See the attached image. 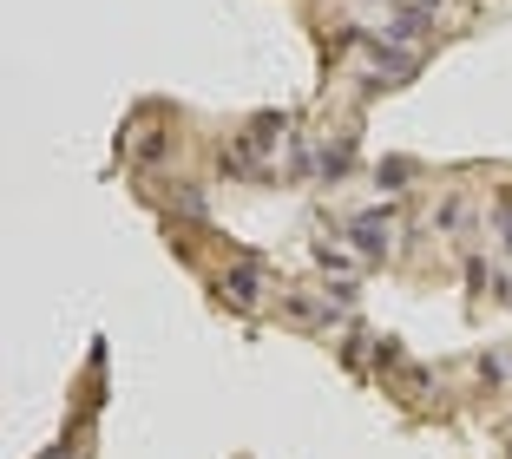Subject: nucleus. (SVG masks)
Segmentation results:
<instances>
[{
  "mask_svg": "<svg viewBox=\"0 0 512 459\" xmlns=\"http://www.w3.org/2000/svg\"><path fill=\"white\" fill-rule=\"evenodd\" d=\"M348 243H355V256H388L394 250V210H362V217L348 223Z\"/></svg>",
  "mask_w": 512,
  "mask_h": 459,
  "instance_id": "1",
  "label": "nucleus"
},
{
  "mask_svg": "<svg viewBox=\"0 0 512 459\" xmlns=\"http://www.w3.org/2000/svg\"><path fill=\"white\" fill-rule=\"evenodd\" d=\"M256 282L263 276H256L250 263H237V269H224V296L237 302V309H256Z\"/></svg>",
  "mask_w": 512,
  "mask_h": 459,
  "instance_id": "2",
  "label": "nucleus"
},
{
  "mask_svg": "<svg viewBox=\"0 0 512 459\" xmlns=\"http://www.w3.org/2000/svg\"><path fill=\"white\" fill-rule=\"evenodd\" d=\"M375 184H381V191H401V184H407V164H401V158H388V164H381V178H375Z\"/></svg>",
  "mask_w": 512,
  "mask_h": 459,
  "instance_id": "3",
  "label": "nucleus"
},
{
  "mask_svg": "<svg viewBox=\"0 0 512 459\" xmlns=\"http://www.w3.org/2000/svg\"><path fill=\"white\" fill-rule=\"evenodd\" d=\"M499 223H506V230H499V243H512V204L499 210Z\"/></svg>",
  "mask_w": 512,
  "mask_h": 459,
  "instance_id": "4",
  "label": "nucleus"
},
{
  "mask_svg": "<svg viewBox=\"0 0 512 459\" xmlns=\"http://www.w3.org/2000/svg\"><path fill=\"white\" fill-rule=\"evenodd\" d=\"M414 7H421V14H440V7H447V0H414Z\"/></svg>",
  "mask_w": 512,
  "mask_h": 459,
  "instance_id": "5",
  "label": "nucleus"
}]
</instances>
